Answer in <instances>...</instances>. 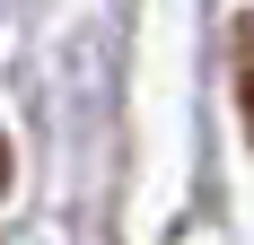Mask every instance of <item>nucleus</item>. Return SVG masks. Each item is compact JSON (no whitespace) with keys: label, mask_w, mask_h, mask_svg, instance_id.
<instances>
[{"label":"nucleus","mask_w":254,"mask_h":245,"mask_svg":"<svg viewBox=\"0 0 254 245\" xmlns=\"http://www.w3.org/2000/svg\"><path fill=\"white\" fill-rule=\"evenodd\" d=\"M237 44H246V61H237V97H246V131H254V18L237 26Z\"/></svg>","instance_id":"nucleus-1"},{"label":"nucleus","mask_w":254,"mask_h":245,"mask_svg":"<svg viewBox=\"0 0 254 245\" xmlns=\"http://www.w3.org/2000/svg\"><path fill=\"white\" fill-rule=\"evenodd\" d=\"M0 184H9V140H0Z\"/></svg>","instance_id":"nucleus-2"}]
</instances>
